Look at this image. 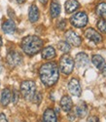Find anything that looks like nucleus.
<instances>
[{
    "instance_id": "nucleus-17",
    "label": "nucleus",
    "mask_w": 106,
    "mask_h": 122,
    "mask_svg": "<svg viewBox=\"0 0 106 122\" xmlns=\"http://www.w3.org/2000/svg\"><path fill=\"white\" fill-rule=\"evenodd\" d=\"M60 14V4L58 0H52L50 6V15L53 19H56Z\"/></svg>"
},
{
    "instance_id": "nucleus-26",
    "label": "nucleus",
    "mask_w": 106,
    "mask_h": 122,
    "mask_svg": "<svg viewBox=\"0 0 106 122\" xmlns=\"http://www.w3.org/2000/svg\"><path fill=\"white\" fill-rule=\"evenodd\" d=\"M58 27L59 29H64L66 27V20L63 19V20H61V21H59L58 24Z\"/></svg>"
},
{
    "instance_id": "nucleus-16",
    "label": "nucleus",
    "mask_w": 106,
    "mask_h": 122,
    "mask_svg": "<svg viewBox=\"0 0 106 122\" xmlns=\"http://www.w3.org/2000/svg\"><path fill=\"white\" fill-rule=\"evenodd\" d=\"M2 30L6 34H13L16 31V24L13 20H7L2 25Z\"/></svg>"
},
{
    "instance_id": "nucleus-30",
    "label": "nucleus",
    "mask_w": 106,
    "mask_h": 122,
    "mask_svg": "<svg viewBox=\"0 0 106 122\" xmlns=\"http://www.w3.org/2000/svg\"><path fill=\"white\" fill-rule=\"evenodd\" d=\"M39 2L41 4H43V5H46L48 3V0H39Z\"/></svg>"
},
{
    "instance_id": "nucleus-23",
    "label": "nucleus",
    "mask_w": 106,
    "mask_h": 122,
    "mask_svg": "<svg viewBox=\"0 0 106 122\" xmlns=\"http://www.w3.org/2000/svg\"><path fill=\"white\" fill-rule=\"evenodd\" d=\"M96 27H97V29L99 30L100 32L106 33V21L100 19L99 21L96 23Z\"/></svg>"
},
{
    "instance_id": "nucleus-34",
    "label": "nucleus",
    "mask_w": 106,
    "mask_h": 122,
    "mask_svg": "<svg viewBox=\"0 0 106 122\" xmlns=\"http://www.w3.org/2000/svg\"><path fill=\"white\" fill-rule=\"evenodd\" d=\"M24 122H26V121H24Z\"/></svg>"
},
{
    "instance_id": "nucleus-1",
    "label": "nucleus",
    "mask_w": 106,
    "mask_h": 122,
    "mask_svg": "<svg viewBox=\"0 0 106 122\" xmlns=\"http://www.w3.org/2000/svg\"><path fill=\"white\" fill-rule=\"evenodd\" d=\"M39 77L46 87L54 86L59 78V68L54 62L43 64L39 68Z\"/></svg>"
},
{
    "instance_id": "nucleus-32",
    "label": "nucleus",
    "mask_w": 106,
    "mask_h": 122,
    "mask_svg": "<svg viewBox=\"0 0 106 122\" xmlns=\"http://www.w3.org/2000/svg\"><path fill=\"white\" fill-rule=\"evenodd\" d=\"M2 45H3V41H2V37H1V36H0V49H1Z\"/></svg>"
},
{
    "instance_id": "nucleus-13",
    "label": "nucleus",
    "mask_w": 106,
    "mask_h": 122,
    "mask_svg": "<svg viewBox=\"0 0 106 122\" xmlns=\"http://www.w3.org/2000/svg\"><path fill=\"white\" fill-rule=\"evenodd\" d=\"M41 56H42V59L44 60H53L56 58L57 53L54 47L47 46L41 50Z\"/></svg>"
},
{
    "instance_id": "nucleus-6",
    "label": "nucleus",
    "mask_w": 106,
    "mask_h": 122,
    "mask_svg": "<svg viewBox=\"0 0 106 122\" xmlns=\"http://www.w3.org/2000/svg\"><path fill=\"white\" fill-rule=\"evenodd\" d=\"M7 64L11 67L19 66L23 63V56L17 51H10L7 55Z\"/></svg>"
},
{
    "instance_id": "nucleus-22",
    "label": "nucleus",
    "mask_w": 106,
    "mask_h": 122,
    "mask_svg": "<svg viewBox=\"0 0 106 122\" xmlns=\"http://www.w3.org/2000/svg\"><path fill=\"white\" fill-rule=\"evenodd\" d=\"M58 48L59 51H61V52L64 54H68L71 50V46L66 41H59L58 43Z\"/></svg>"
},
{
    "instance_id": "nucleus-11",
    "label": "nucleus",
    "mask_w": 106,
    "mask_h": 122,
    "mask_svg": "<svg viewBox=\"0 0 106 122\" xmlns=\"http://www.w3.org/2000/svg\"><path fill=\"white\" fill-rule=\"evenodd\" d=\"M75 65L77 67H85L87 66L90 63V59H89V56L84 53V52H80L76 55L75 57Z\"/></svg>"
},
{
    "instance_id": "nucleus-20",
    "label": "nucleus",
    "mask_w": 106,
    "mask_h": 122,
    "mask_svg": "<svg viewBox=\"0 0 106 122\" xmlns=\"http://www.w3.org/2000/svg\"><path fill=\"white\" fill-rule=\"evenodd\" d=\"M76 114L80 118H83L88 114V106L85 102H81L76 107Z\"/></svg>"
},
{
    "instance_id": "nucleus-29",
    "label": "nucleus",
    "mask_w": 106,
    "mask_h": 122,
    "mask_svg": "<svg viewBox=\"0 0 106 122\" xmlns=\"http://www.w3.org/2000/svg\"><path fill=\"white\" fill-rule=\"evenodd\" d=\"M75 115H74L73 113H70V114H68V119L70 120V121H74V120H75Z\"/></svg>"
},
{
    "instance_id": "nucleus-33",
    "label": "nucleus",
    "mask_w": 106,
    "mask_h": 122,
    "mask_svg": "<svg viewBox=\"0 0 106 122\" xmlns=\"http://www.w3.org/2000/svg\"><path fill=\"white\" fill-rule=\"evenodd\" d=\"M38 122H42V121H38Z\"/></svg>"
},
{
    "instance_id": "nucleus-18",
    "label": "nucleus",
    "mask_w": 106,
    "mask_h": 122,
    "mask_svg": "<svg viewBox=\"0 0 106 122\" xmlns=\"http://www.w3.org/2000/svg\"><path fill=\"white\" fill-rule=\"evenodd\" d=\"M43 122H58L57 113L53 108H47L43 113Z\"/></svg>"
},
{
    "instance_id": "nucleus-31",
    "label": "nucleus",
    "mask_w": 106,
    "mask_h": 122,
    "mask_svg": "<svg viewBox=\"0 0 106 122\" xmlns=\"http://www.w3.org/2000/svg\"><path fill=\"white\" fill-rule=\"evenodd\" d=\"M26 1V0H17V2L19 3V4H23V3H24Z\"/></svg>"
},
{
    "instance_id": "nucleus-25",
    "label": "nucleus",
    "mask_w": 106,
    "mask_h": 122,
    "mask_svg": "<svg viewBox=\"0 0 106 122\" xmlns=\"http://www.w3.org/2000/svg\"><path fill=\"white\" fill-rule=\"evenodd\" d=\"M19 94L17 90H14L13 92H12V102L14 104H17L18 103V101H19Z\"/></svg>"
},
{
    "instance_id": "nucleus-4",
    "label": "nucleus",
    "mask_w": 106,
    "mask_h": 122,
    "mask_svg": "<svg viewBox=\"0 0 106 122\" xmlns=\"http://www.w3.org/2000/svg\"><path fill=\"white\" fill-rule=\"evenodd\" d=\"M74 66H75L74 60L68 54H64L63 56L60 57V60H59V69H60V71L63 74H65V75L71 74L72 71H73V69H74Z\"/></svg>"
},
{
    "instance_id": "nucleus-8",
    "label": "nucleus",
    "mask_w": 106,
    "mask_h": 122,
    "mask_svg": "<svg viewBox=\"0 0 106 122\" xmlns=\"http://www.w3.org/2000/svg\"><path fill=\"white\" fill-rule=\"evenodd\" d=\"M68 91L72 96L80 97L82 94V88L77 78H72L68 82Z\"/></svg>"
},
{
    "instance_id": "nucleus-3",
    "label": "nucleus",
    "mask_w": 106,
    "mask_h": 122,
    "mask_svg": "<svg viewBox=\"0 0 106 122\" xmlns=\"http://www.w3.org/2000/svg\"><path fill=\"white\" fill-rule=\"evenodd\" d=\"M36 93V84L32 80L23 81L20 84V94L26 101H32Z\"/></svg>"
},
{
    "instance_id": "nucleus-19",
    "label": "nucleus",
    "mask_w": 106,
    "mask_h": 122,
    "mask_svg": "<svg viewBox=\"0 0 106 122\" xmlns=\"http://www.w3.org/2000/svg\"><path fill=\"white\" fill-rule=\"evenodd\" d=\"M79 7H80V3L77 0H67L64 4L66 14H71L73 12H75Z\"/></svg>"
},
{
    "instance_id": "nucleus-7",
    "label": "nucleus",
    "mask_w": 106,
    "mask_h": 122,
    "mask_svg": "<svg viewBox=\"0 0 106 122\" xmlns=\"http://www.w3.org/2000/svg\"><path fill=\"white\" fill-rule=\"evenodd\" d=\"M65 41L71 46L79 47L82 44V38L72 29H69L65 32Z\"/></svg>"
},
{
    "instance_id": "nucleus-2",
    "label": "nucleus",
    "mask_w": 106,
    "mask_h": 122,
    "mask_svg": "<svg viewBox=\"0 0 106 122\" xmlns=\"http://www.w3.org/2000/svg\"><path fill=\"white\" fill-rule=\"evenodd\" d=\"M22 50L29 57H32L39 53L43 48V40L36 35L25 36L20 42Z\"/></svg>"
},
{
    "instance_id": "nucleus-27",
    "label": "nucleus",
    "mask_w": 106,
    "mask_h": 122,
    "mask_svg": "<svg viewBox=\"0 0 106 122\" xmlns=\"http://www.w3.org/2000/svg\"><path fill=\"white\" fill-rule=\"evenodd\" d=\"M87 122H100L99 118L95 115H90L87 119Z\"/></svg>"
},
{
    "instance_id": "nucleus-15",
    "label": "nucleus",
    "mask_w": 106,
    "mask_h": 122,
    "mask_svg": "<svg viewBox=\"0 0 106 122\" xmlns=\"http://www.w3.org/2000/svg\"><path fill=\"white\" fill-rule=\"evenodd\" d=\"M11 99H12V92H11V90H10L9 88L3 89L2 93H1V98H0V103H1V106L6 107L10 104Z\"/></svg>"
},
{
    "instance_id": "nucleus-21",
    "label": "nucleus",
    "mask_w": 106,
    "mask_h": 122,
    "mask_svg": "<svg viewBox=\"0 0 106 122\" xmlns=\"http://www.w3.org/2000/svg\"><path fill=\"white\" fill-rule=\"evenodd\" d=\"M95 13L97 16L101 17L102 20L106 21V2H100L96 5L95 8Z\"/></svg>"
},
{
    "instance_id": "nucleus-24",
    "label": "nucleus",
    "mask_w": 106,
    "mask_h": 122,
    "mask_svg": "<svg viewBox=\"0 0 106 122\" xmlns=\"http://www.w3.org/2000/svg\"><path fill=\"white\" fill-rule=\"evenodd\" d=\"M42 98H43L42 94L39 93V92H36L35 95H34V97H33V99H32V102H33L35 105L39 106V105L41 104V102H42Z\"/></svg>"
},
{
    "instance_id": "nucleus-28",
    "label": "nucleus",
    "mask_w": 106,
    "mask_h": 122,
    "mask_svg": "<svg viewBox=\"0 0 106 122\" xmlns=\"http://www.w3.org/2000/svg\"><path fill=\"white\" fill-rule=\"evenodd\" d=\"M0 122H8L7 118H6V115L4 113H0Z\"/></svg>"
},
{
    "instance_id": "nucleus-5",
    "label": "nucleus",
    "mask_w": 106,
    "mask_h": 122,
    "mask_svg": "<svg viewBox=\"0 0 106 122\" xmlns=\"http://www.w3.org/2000/svg\"><path fill=\"white\" fill-rule=\"evenodd\" d=\"M88 15L81 11V12H76L74 15H72L69 19L70 21V24L75 26V27H78V28H82V27H85L88 24Z\"/></svg>"
},
{
    "instance_id": "nucleus-9",
    "label": "nucleus",
    "mask_w": 106,
    "mask_h": 122,
    "mask_svg": "<svg viewBox=\"0 0 106 122\" xmlns=\"http://www.w3.org/2000/svg\"><path fill=\"white\" fill-rule=\"evenodd\" d=\"M84 34L89 40H91V41H92L95 44H99V43L102 42V36L100 35L99 32H97L96 30H95L94 28H92V27L87 28L86 30H85Z\"/></svg>"
},
{
    "instance_id": "nucleus-10",
    "label": "nucleus",
    "mask_w": 106,
    "mask_h": 122,
    "mask_svg": "<svg viewBox=\"0 0 106 122\" xmlns=\"http://www.w3.org/2000/svg\"><path fill=\"white\" fill-rule=\"evenodd\" d=\"M92 62L95 66L100 70V72L102 73V75L106 76V63H105V60L103 59V57L98 55V54L92 55Z\"/></svg>"
},
{
    "instance_id": "nucleus-14",
    "label": "nucleus",
    "mask_w": 106,
    "mask_h": 122,
    "mask_svg": "<svg viewBox=\"0 0 106 122\" xmlns=\"http://www.w3.org/2000/svg\"><path fill=\"white\" fill-rule=\"evenodd\" d=\"M40 17V13H39V9L35 4L30 5L29 9H28V19L30 23H36Z\"/></svg>"
},
{
    "instance_id": "nucleus-12",
    "label": "nucleus",
    "mask_w": 106,
    "mask_h": 122,
    "mask_svg": "<svg viewBox=\"0 0 106 122\" xmlns=\"http://www.w3.org/2000/svg\"><path fill=\"white\" fill-rule=\"evenodd\" d=\"M60 107L63 111L65 112H69V111L72 109L73 107V102L71 100V98L67 95H64L62 96V98L60 99Z\"/></svg>"
}]
</instances>
